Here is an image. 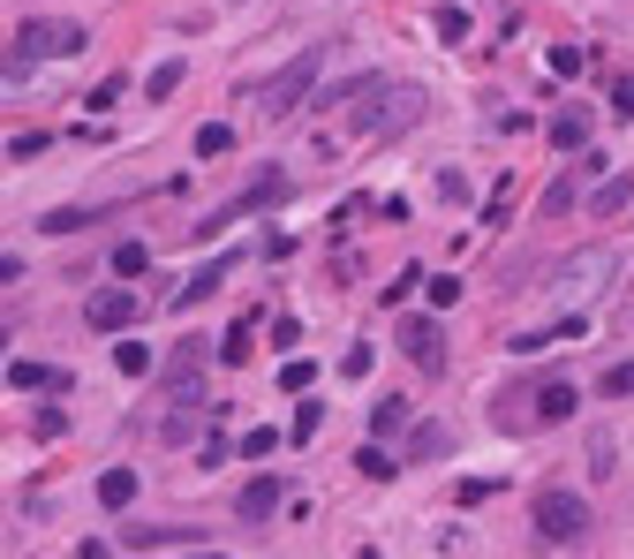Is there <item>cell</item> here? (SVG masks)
<instances>
[{"label": "cell", "instance_id": "cell-4", "mask_svg": "<svg viewBox=\"0 0 634 559\" xmlns=\"http://www.w3.org/2000/svg\"><path fill=\"white\" fill-rule=\"evenodd\" d=\"M529 515H537V529H544L551 545H574V537L590 529V507H582L574 491H537V507H529Z\"/></svg>", "mask_w": 634, "mask_h": 559}, {"label": "cell", "instance_id": "cell-11", "mask_svg": "<svg viewBox=\"0 0 634 559\" xmlns=\"http://www.w3.org/2000/svg\"><path fill=\"white\" fill-rule=\"evenodd\" d=\"M227 272H235V258H219V265H205V272H197V280H189V288H174V310H197V302H205L211 288H219V280H227Z\"/></svg>", "mask_w": 634, "mask_h": 559}, {"label": "cell", "instance_id": "cell-23", "mask_svg": "<svg viewBox=\"0 0 634 559\" xmlns=\"http://www.w3.org/2000/svg\"><path fill=\"white\" fill-rule=\"evenodd\" d=\"M438 39H446V45L468 39V15H461V8H438Z\"/></svg>", "mask_w": 634, "mask_h": 559}, {"label": "cell", "instance_id": "cell-7", "mask_svg": "<svg viewBox=\"0 0 634 559\" xmlns=\"http://www.w3.org/2000/svg\"><path fill=\"white\" fill-rule=\"evenodd\" d=\"M122 325H136V296L128 288H98L91 296V333H122Z\"/></svg>", "mask_w": 634, "mask_h": 559}, {"label": "cell", "instance_id": "cell-31", "mask_svg": "<svg viewBox=\"0 0 634 559\" xmlns=\"http://www.w3.org/2000/svg\"><path fill=\"white\" fill-rule=\"evenodd\" d=\"M604 393H634V363H612V371H604Z\"/></svg>", "mask_w": 634, "mask_h": 559}, {"label": "cell", "instance_id": "cell-19", "mask_svg": "<svg viewBox=\"0 0 634 559\" xmlns=\"http://www.w3.org/2000/svg\"><path fill=\"white\" fill-rule=\"evenodd\" d=\"M574 197H582V174H559V182L544 189V213H567Z\"/></svg>", "mask_w": 634, "mask_h": 559}, {"label": "cell", "instance_id": "cell-20", "mask_svg": "<svg viewBox=\"0 0 634 559\" xmlns=\"http://www.w3.org/2000/svg\"><path fill=\"white\" fill-rule=\"evenodd\" d=\"M76 227H91L84 205H61V213H45V235H76Z\"/></svg>", "mask_w": 634, "mask_h": 559}, {"label": "cell", "instance_id": "cell-10", "mask_svg": "<svg viewBox=\"0 0 634 559\" xmlns=\"http://www.w3.org/2000/svg\"><path fill=\"white\" fill-rule=\"evenodd\" d=\"M98 507H106V515L136 507V469H106V476H98Z\"/></svg>", "mask_w": 634, "mask_h": 559}, {"label": "cell", "instance_id": "cell-5", "mask_svg": "<svg viewBox=\"0 0 634 559\" xmlns=\"http://www.w3.org/2000/svg\"><path fill=\"white\" fill-rule=\"evenodd\" d=\"M401 348H408V363H416V371H446V341H438V325H430V318H408V325H401Z\"/></svg>", "mask_w": 634, "mask_h": 559}, {"label": "cell", "instance_id": "cell-18", "mask_svg": "<svg viewBox=\"0 0 634 559\" xmlns=\"http://www.w3.org/2000/svg\"><path fill=\"white\" fill-rule=\"evenodd\" d=\"M219 152H235V130H227V122H205V130H197V159H219Z\"/></svg>", "mask_w": 634, "mask_h": 559}, {"label": "cell", "instance_id": "cell-2", "mask_svg": "<svg viewBox=\"0 0 634 559\" xmlns=\"http://www.w3.org/2000/svg\"><path fill=\"white\" fill-rule=\"evenodd\" d=\"M318 76H325V45H302V53L288 61V69H272V84L257 91V106H264V114L280 122V114H295L302 99L318 91Z\"/></svg>", "mask_w": 634, "mask_h": 559}, {"label": "cell", "instance_id": "cell-26", "mask_svg": "<svg viewBox=\"0 0 634 559\" xmlns=\"http://www.w3.org/2000/svg\"><path fill=\"white\" fill-rule=\"evenodd\" d=\"M144 265H152L144 242H122V250H114V272H144Z\"/></svg>", "mask_w": 634, "mask_h": 559}, {"label": "cell", "instance_id": "cell-21", "mask_svg": "<svg viewBox=\"0 0 634 559\" xmlns=\"http://www.w3.org/2000/svg\"><path fill=\"white\" fill-rule=\"evenodd\" d=\"M612 469H620V462H612V431H596V438H590V476L604 484Z\"/></svg>", "mask_w": 634, "mask_h": 559}, {"label": "cell", "instance_id": "cell-15", "mask_svg": "<svg viewBox=\"0 0 634 559\" xmlns=\"http://www.w3.org/2000/svg\"><path fill=\"white\" fill-rule=\"evenodd\" d=\"M551 144H559V152H582V144H590V114H582V106L559 114V122H551Z\"/></svg>", "mask_w": 634, "mask_h": 559}, {"label": "cell", "instance_id": "cell-24", "mask_svg": "<svg viewBox=\"0 0 634 559\" xmlns=\"http://www.w3.org/2000/svg\"><path fill=\"white\" fill-rule=\"evenodd\" d=\"M318 424H325V401H302L295 408V438H318Z\"/></svg>", "mask_w": 634, "mask_h": 559}, {"label": "cell", "instance_id": "cell-6", "mask_svg": "<svg viewBox=\"0 0 634 559\" xmlns=\"http://www.w3.org/2000/svg\"><path fill=\"white\" fill-rule=\"evenodd\" d=\"M604 272H612V250H582V258H567V265H559V296H590Z\"/></svg>", "mask_w": 634, "mask_h": 559}, {"label": "cell", "instance_id": "cell-34", "mask_svg": "<svg viewBox=\"0 0 634 559\" xmlns=\"http://www.w3.org/2000/svg\"><path fill=\"white\" fill-rule=\"evenodd\" d=\"M620 114H627V122H634V76H627V84H620Z\"/></svg>", "mask_w": 634, "mask_h": 559}, {"label": "cell", "instance_id": "cell-32", "mask_svg": "<svg viewBox=\"0 0 634 559\" xmlns=\"http://www.w3.org/2000/svg\"><path fill=\"white\" fill-rule=\"evenodd\" d=\"M23 280V258H0V288H15Z\"/></svg>", "mask_w": 634, "mask_h": 559}, {"label": "cell", "instance_id": "cell-9", "mask_svg": "<svg viewBox=\"0 0 634 559\" xmlns=\"http://www.w3.org/2000/svg\"><path fill=\"white\" fill-rule=\"evenodd\" d=\"M280 499H288V484H280V476L242 484V521H272V515H280Z\"/></svg>", "mask_w": 634, "mask_h": 559}, {"label": "cell", "instance_id": "cell-14", "mask_svg": "<svg viewBox=\"0 0 634 559\" xmlns=\"http://www.w3.org/2000/svg\"><path fill=\"white\" fill-rule=\"evenodd\" d=\"M454 446V424H416V438H408V462H438Z\"/></svg>", "mask_w": 634, "mask_h": 559}, {"label": "cell", "instance_id": "cell-13", "mask_svg": "<svg viewBox=\"0 0 634 559\" xmlns=\"http://www.w3.org/2000/svg\"><path fill=\"white\" fill-rule=\"evenodd\" d=\"M15 386L23 393H69V371H45V363L23 355V363H15Z\"/></svg>", "mask_w": 634, "mask_h": 559}, {"label": "cell", "instance_id": "cell-35", "mask_svg": "<svg viewBox=\"0 0 634 559\" xmlns=\"http://www.w3.org/2000/svg\"><path fill=\"white\" fill-rule=\"evenodd\" d=\"M0 348H8V333H0Z\"/></svg>", "mask_w": 634, "mask_h": 559}, {"label": "cell", "instance_id": "cell-22", "mask_svg": "<svg viewBox=\"0 0 634 559\" xmlns=\"http://www.w3.org/2000/svg\"><path fill=\"white\" fill-rule=\"evenodd\" d=\"M181 76H189V69H181V61H159V69H152V99H167V91H181Z\"/></svg>", "mask_w": 634, "mask_h": 559}, {"label": "cell", "instance_id": "cell-3", "mask_svg": "<svg viewBox=\"0 0 634 559\" xmlns=\"http://www.w3.org/2000/svg\"><path fill=\"white\" fill-rule=\"evenodd\" d=\"M363 91H371V106L355 114L371 136H401V130H416L423 122V91L416 84H378V76H363Z\"/></svg>", "mask_w": 634, "mask_h": 559}, {"label": "cell", "instance_id": "cell-17", "mask_svg": "<svg viewBox=\"0 0 634 559\" xmlns=\"http://www.w3.org/2000/svg\"><path fill=\"white\" fill-rule=\"evenodd\" d=\"M114 371H122V379H144V371H152V348H144V341H122V348H114Z\"/></svg>", "mask_w": 634, "mask_h": 559}, {"label": "cell", "instance_id": "cell-16", "mask_svg": "<svg viewBox=\"0 0 634 559\" xmlns=\"http://www.w3.org/2000/svg\"><path fill=\"white\" fill-rule=\"evenodd\" d=\"M189 537H197V529H159V521H136V529H128V545H144V552H152V545H189Z\"/></svg>", "mask_w": 634, "mask_h": 559}, {"label": "cell", "instance_id": "cell-28", "mask_svg": "<svg viewBox=\"0 0 634 559\" xmlns=\"http://www.w3.org/2000/svg\"><path fill=\"white\" fill-rule=\"evenodd\" d=\"M114 106H122V76H106V84L91 91V114H114Z\"/></svg>", "mask_w": 634, "mask_h": 559}, {"label": "cell", "instance_id": "cell-12", "mask_svg": "<svg viewBox=\"0 0 634 559\" xmlns=\"http://www.w3.org/2000/svg\"><path fill=\"white\" fill-rule=\"evenodd\" d=\"M627 205H634V174H612L590 189V213H627Z\"/></svg>", "mask_w": 634, "mask_h": 559}, {"label": "cell", "instance_id": "cell-30", "mask_svg": "<svg viewBox=\"0 0 634 559\" xmlns=\"http://www.w3.org/2000/svg\"><path fill=\"white\" fill-rule=\"evenodd\" d=\"M310 379H318V371H310L302 355H295V363H288V371H280V386H288V393H310Z\"/></svg>", "mask_w": 634, "mask_h": 559}, {"label": "cell", "instance_id": "cell-29", "mask_svg": "<svg viewBox=\"0 0 634 559\" xmlns=\"http://www.w3.org/2000/svg\"><path fill=\"white\" fill-rule=\"evenodd\" d=\"M551 76H582V53L574 45H551Z\"/></svg>", "mask_w": 634, "mask_h": 559}, {"label": "cell", "instance_id": "cell-8", "mask_svg": "<svg viewBox=\"0 0 634 559\" xmlns=\"http://www.w3.org/2000/svg\"><path fill=\"white\" fill-rule=\"evenodd\" d=\"M529 401H537V408H521V416H529V424H567V416H574V401H582V393L567 386V379H551V386H537V393H529Z\"/></svg>", "mask_w": 634, "mask_h": 559}, {"label": "cell", "instance_id": "cell-1", "mask_svg": "<svg viewBox=\"0 0 634 559\" xmlns=\"http://www.w3.org/2000/svg\"><path fill=\"white\" fill-rule=\"evenodd\" d=\"M84 23H69V15H31L23 31H15V53H8V69H31V61H69V53H84Z\"/></svg>", "mask_w": 634, "mask_h": 559}, {"label": "cell", "instance_id": "cell-27", "mask_svg": "<svg viewBox=\"0 0 634 559\" xmlns=\"http://www.w3.org/2000/svg\"><path fill=\"white\" fill-rule=\"evenodd\" d=\"M355 462H363V476H378V484H385V476H393V469H401V462H385V446H363Z\"/></svg>", "mask_w": 634, "mask_h": 559}, {"label": "cell", "instance_id": "cell-33", "mask_svg": "<svg viewBox=\"0 0 634 559\" xmlns=\"http://www.w3.org/2000/svg\"><path fill=\"white\" fill-rule=\"evenodd\" d=\"M69 559H114V552H106V545H76Z\"/></svg>", "mask_w": 634, "mask_h": 559}, {"label": "cell", "instance_id": "cell-25", "mask_svg": "<svg viewBox=\"0 0 634 559\" xmlns=\"http://www.w3.org/2000/svg\"><path fill=\"white\" fill-rule=\"evenodd\" d=\"M371 424H378V431H401V424H408V401H378V408H371Z\"/></svg>", "mask_w": 634, "mask_h": 559}]
</instances>
